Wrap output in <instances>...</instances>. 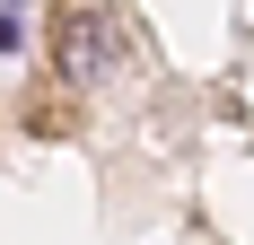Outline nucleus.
<instances>
[{
  "label": "nucleus",
  "mask_w": 254,
  "mask_h": 245,
  "mask_svg": "<svg viewBox=\"0 0 254 245\" xmlns=\"http://www.w3.org/2000/svg\"><path fill=\"white\" fill-rule=\"evenodd\" d=\"M53 44H62V70L70 79H105L114 53H123V18H114L105 0H70L62 26H53Z\"/></svg>",
  "instance_id": "obj_1"
}]
</instances>
